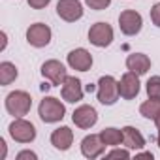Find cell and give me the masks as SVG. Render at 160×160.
<instances>
[{
	"instance_id": "1",
	"label": "cell",
	"mask_w": 160,
	"mask_h": 160,
	"mask_svg": "<svg viewBox=\"0 0 160 160\" xmlns=\"http://www.w3.org/2000/svg\"><path fill=\"white\" fill-rule=\"evenodd\" d=\"M38 115H40V119H42L43 122H58V121L64 119L66 108H64V104H62L58 98L45 96V98L40 102Z\"/></svg>"
},
{
	"instance_id": "2",
	"label": "cell",
	"mask_w": 160,
	"mask_h": 160,
	"mask_svg": "<svg viewBox=\"0 0 160 160\" xmlns=\"http://www.w3.org/2000/svg\"><path fill=\"white\" fill-rule=\"evenodd\" d=\"M32 108V98L28 92L25 91H13L6 96V109L10 115L17 117H25Z\"/></svg>"
},
{
	"instance_id": "3",
	"label": "cell",
	"mask_w": 160,
	"mask_h": 160,
	"mask_svg": "<svg viewBox=\"0 0 160 160\" xmlns=\"http://www.w3.org/2000/svg\"><path fill=\"white\" fill-rule=\"evenodd\" d=\"M96 96L100 100V104L104 106H113L119 100V81H115V77L111 75H102L98 81V91Z\"/></svg>"
},
{
	"instance_id": "4",
	"label": "cell",
	"mask_w": 160,
	"mask_h": 160,
	"mask_svg": "<svg viewBox=\"0 0 160 160\" xmlns=\"http://www.w3.org/2000/svg\"><path fill=\"white\" fill-rule=\"evenodd\" d=\"M10 136H12L15 141H19V143H30V141H34V138H36V128H34L32 122L25 121L23 117H17V119L10 124Z\"/></svg>"
},
{
	"instance_id": "5",
	"label": "cell",
	"mask_w": 160,
	"mask_h": 160,
	"mask_svg": "<svg viewBox=\"0 0 160 160\" xmlns=\"http://www.w3.org/2000/svg\"><path fill=\"white\" fill-rule=\"evenodd\" d=\"M119 27H121V32L124 36H136L143 27V19H141V15L138 12L124 10L119 15Z\"/></svg>"
},
{
	"instance_id": "6",
	"label": "cell",
	"mask_w": 160,
	"mask_h": 160,
	"mask_svg": "<svg viewBox=\"0 0 160 160\" xmlns=\"http://www.w3.org/2000/svg\"><path fill=\"white\" fill-rule=\"evenodd\" d=\"M57 13L66 23H73V21L83 17V6H81L79 0H58Z\"/></svg>"
},
{
	"instance_id": "7",
	"label": "cell",
	"mask_w": 160,
	"mask_h": 160,
	"mask_svg": "<svg viewBox=\"0 0 160 160\" xmlns=\"http://www.w3.org/2000/svg\"><path fill=\"white\" fill-rule=\"evenodd\" d=\"M89 42L96 47H108L113 42V28L108 23H96L89 30Z\"/></svg>"
},
{
	"instance_id": "8",
	"label": "cell",
	"mask_w": 160,
	"mask_h": 160,
	"mask_svg": "<svg viewBox=\"0 0 160 160\" xmlns=\"http://www.w3.org/2000/svg\"><path fill=\"white\" fill-rule=\"evenodd\" d=\"M27 42L32 47H45L51 42V28L43 23H34L27 30Z\"/></svg>"
},
{
	"instance_id": "9",
	"label": "cell",
	"mask_w": 160,
	"mask_h": 160,
	"mask_svg": "<svg viewBox=\"0 0 160 160\" xmlns=\"http://www.w3.org/2000/svg\"><path fill=\"white\" fill-rule=\"evenodd\" d=\"M42 75H43L45 79H49L53 85H62V83L66 81V77H68L64 64L58 62V60H55V58L42 64Z\"/></svg>"
},
{
	"instance_id": "10",
	"label": "cell",
	"mask_w": 160,
	"mask_h": 160,
	"mask_svg": "<svg viewBox=\"0 0 160 160\" xmlns=\"http://www.w3.org/2000/svg\"><path fill=\"white\" fill-rule=\"evenodd\" d=\"M72 121L75 122V126L87 130V128H92V126L96 124V121H98V113H96V109H94L92 106L83 104V106H79V108L73 111Z\"/></svg>"
},
{
	"instance_id": "11",
	"label": "cell",
	"mask_w": 160,
	"mask_h": 160,
	"mask_svg": "<svg viewBox=\"0 0 160 160\" xmlns=\"http://www.w3.org/2000/svg\"><path fill=\"white\" fill-rule=\"evenodd\" d=\"M119 94L124 100H132L139 94V75L134 72H126L119 81Z\"/></svg>"
},
{
	"instance_id": "12",
	"label": "cell",
	"mask_w": 160,
	"mask_h": 160,
	"mask_svg": "<svg viewBox=\"0 0 160 160\" xmlns=\"http://www.w3.org/2000/svg\"><path fill=\"white\" fill-rule=\"evenodd\" d=\"M66 60H68V66L77 70V72H89L91 66H92V55L87 49H83V47L70 51Z\"/></svg>"
},
{
	"instance_id": "13",
	"label": "cell",
	"mask_w": 160,
	"mask_h": 160,
	"mask_svg": "<svg viewBox=\"0 0 160 160\" xmlns=\"http://www.w3.org/2000/svg\"><path fill=\"white\" fill-rule=\"evenodd\" d=\"M60 94H62V100L70 102V104H75L79 100H83V87H81V81L77 77H66V81L62 83V89H60Z\"/></svg>"
},
{
	"instance_id": "14",
	"label": "cell",
	"mask_w": 160,
	"mask_h": 160,
	"mask_svg": "<svg viewBox=\"0 0 160 160\" xmlns=\"http://www.w3.org/2000/svg\"><path fill=\"white\" fill-rule=\"evenodd\" d=\"M106 147H108V145L102 141L100 134H98V136H96V134L85 136L83 141H81V152H83V156H87V158H96V156H100V154L106 151Z\"/></svg>"
},
{
	"instance_id": "15",
	"label": "cell",
	"mask_w": 160,
	"mask_h": 160,
	"mask_svg": "<svg viewBox=\"0 0 160 160\" xmlns=\"http://www.w3.org/2000/svg\"><path fill=\"white\" fill-rule=\"evenodd\" d=\"M51 143L55 149L58 151H68L73 143V132L68 128V126H60L57 130H53L51 134Z\"/></svg>"
},
{
	"instance_id": "16",
	"label": "cell",
	"mask_w": 160,
	"mask_h": 160,
	"mask_svg": "<svg viewBox=\"0 0 160 160\" xmlns=\"http://www.w3.org/2000/svg\"><path fill=\"white\" fill-rule=\"evenodd\" d=\"M126 68H128L130 72L138 73V75H143V73H147L149 68H151V58H149L147 55H143V53H132V55H128V58H126Z\"/></svg>"
},
{
	"instance_id": "17",
	"label": "cell",
	"mask_w": 160,
	"mask_h": 160,
	"mask_svg": "<svg viewBox=\"0 0 160 160\" xmlns=\"http://www.w3.org/2000/svg\"><path fill=\"white\" fill-rule=\"evenodd\" d=\"M122 143L128 147V149H143L145 147V138L141 136V132L134 126H124L122 128Z\"/></svg>"
},
{
	"instance_id": "18",
	"label": "cell",
	"mask_w": 160,
	"mask_h": 160,
	"mask_svg": "<svg viewBox=\"0 0 160 160\" xmlns=\"http://www.w3.org/2000/svg\"><path fill=\"white\" fill-rule=\"evenodd\" d=\"M100 138H102V141L108 145V147H117V145H121L122 143V130H119V128H104L102 132H100Z\"/></svg>"
},
{
	"instance_id": "19",
	"label": "cell",
	"mask_w": 160,
	"mask_h": 160,
	"mask_svg": "<svg viewBox=\"0 0 160 160\" xmlns=\"http://www.w3.org/2000/svg\"><path fill=\"white\" fill-rule=\"evenodd\" d=\"M17 75H19V72H17L15 64H12L8 60L0 62V85H10L12 81L17 79Z\"/></svg>"
},
{
	"instance_id": "20",
	"label": "cell",
	"mask_w": 160,
	"mask_h": 160,
	"mask_svg": "<svg viewBox=\"0 0 160 160\" xmlns=\"http://www.w3.org/2000/svg\"><path fill=\"white\" fill-rule=\"evenodd\" d=\"M139 113L145 117V119H156L160 115V100L158 98H149L147 102H143L139 106Z\"/></svg>"
},
{
	"instance_id": "21",
	"label": "cell",
	"mask_w": 160,
	"mask_h": 160,
	"mask_svg": "<svg viewBox=\"0 0 160 160\" xmlns=\"http://www.w3.org/2000/svg\"><path fill=\"white\" fill-rule=\"evenodd\" d=\"M147 94H149V98L160 100V75H152L147 81Z\"/></svg>"
},
{
	"instance_id": "22",
	"label": "cell",
	"mask_w": 160,
	"mask_h": 160,
	"mask_svg": "<svg viewBox=\"0 0 160 160\" xmlns=\"http://www.w3.org/2000/svg\"><path fill=\"white\" fill-rule=\"evenodd\" d=\"M85 4H87L91 10L102 12V10H106V8L111 4V0H85Z\"/></svg>"
},
{
	"instance_id": "23",
	"label": "cell",
	"mask_w": 160,
	"mask_h": 160,
	"mask_svg": "<svg viewBox=\"0 0 160 160\" xmlns=\"http://www.w3.org/2000/svg\"><path fill=\"white\" fill-rule=\"evenodd\" d=\"M151 21L160 28V2H158V4H154V6L151 8Z\"/></svg>"
},
{
	"instance_id": "24",
	"label": "cell",
	"mask_w": 160,
	"mask_h": 160,
	"mask_svg": "<svg viewBox=\"0 0 160 160\" xmlns=\"http://www.w3.org/2000/svg\"><path fill=\"white\" fill-rule=\"evenodd\" d=\"M108 158H130V152L126 149H113L111 152H108Z\"/></svg>"
},
{
	"instance_id": "25",
	"label": "cell",
	"mask_w": 160,
	"mask_h": 160,
	"mask_svg": "<svg viewBox=\"0 0 160 160\" xmlns=\"http://www.w3.org/2000/svg\"><path fill=\"white\" fill-rule=\"evenodd\" d=\"M49 2H51V0H28V6L34 8V10H42V8H45Z\"/></svg>"
},
{
	"instance_id": "26",
	"label": "cell",
	"mask_w": 160,
	"mask_h": 160,
	"mask_svg": "<svg viewBox=\"0 0 160 160\" xmlns=\"http://www.w3.org/2000/svg\"><path fill=\"white\" fill-rule=\"evenodd\" d=\"M25 158H30V160H36L38 156H36V152H32V151H21V152L17 154V160H25Z\"/></svg>"
},
{
	"instance_id": "27",
	"label": "cell",
	"mask_w": 160,
	"mask_h": 160,
	"mask_svg": "<svg viewBox=\"0 0 160 160\" xmlns=\"http://www.w3.org/2000/svg\"><path fill=\"white\" fill-rule=\"evenodd\" d=\"M0 151H2V158L6 156V141L4 139H0Z\"/></svg>"
},
{
	"instance_id": "28",
	"label": "cell",
	"mask_w": 160,
	"mask_h": 160,
	"mask_svg": "<svg viewBox=\"0 0 160 160\" xmlns=\"http://www.w3.org/2000/svg\"><path fill=\"white\" fill-rule=\"evenodd\" d=\"M138 156H141V158H151V160H152V152H139Z\"/></svg>"
},
{
	"instance_id": "29",
	"label": "cell",
	"mask_w": 160,
	"mask_h": 160,
	"mask_svg": "<svg viewBox=\"0 0 160 160\" xmlns=\"http://www.w3.org/2000/svg\"><path fill=\"white\" fill-rule=\"evenodd\" d=\"M0 38H2V47H0V49H6V34L2 32V34H0Z\"/></svg>"
},
{
	"instance_id": "30",
	"label": "cell",
	"mask_w": 160,
	"mask_h": 160,
	"mask_svg": "<svg viewBox=\"0 0 160 160\" xmlns=\"http://www.w3.org/2000/svg\"><path fill=\"white\" fill-rule=\"evenodd\" d=\"M154 124H156V128H158V130H160V115H158V117H156V119H154Z\"/></svg>"
},
{
	"instance_id": "31",
	"label": "cell",
	"mask_w": 160,
	"mask_h": 160,
	"mask_svg": "<svg viewBox=\"0 0 160 160\" xmlns=\"http://www.w3.org/2000/svg\"><path fill=\"white\" fill-rule=\"evenodd\" d=\"M158 147H160V130H158Z\"/></svg>"
}]
</instances>
